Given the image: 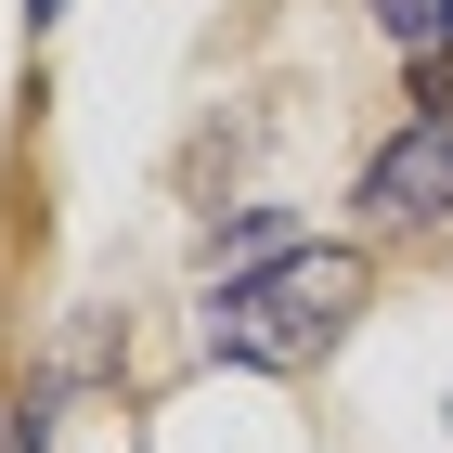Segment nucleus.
Instances as JSON below:
<instances>
[{
	"label": "nucleus",
	"mask_w": 453,
	"mask_h": 453,
	"mask_svg": "<svg viewBox=\"0 0 453 453\" xmlns=\"http://www.w3.org/2000/svg\"><path fill=\"white\" fill-rule=\"evenodd\" d=\"M363 246H285V259H259V273H220L208 298V349L220 363H259V376H285V363H324V349L349 337V311H363Z\"/></svg>",
	"instance_id": "obj_1"
},
{
	"label": "nucleus",
	"mask_w": 453,
	"mask_h": 453,
	"mask_svg": "<svg viewBox=\"0 0 453 453\" xmlns=\"http://www.w3.org/2000/svg\"><path fill=\"white\" fill-rule=\"evenodd\" d=\"M363 208L402 220V234H415V220H453V117H415V130L388 142L376 169H363Z\"/></svg>",
	"instance_id": "obj_2"
},
{
	"label": "nucleus",
	"mask_w": 453,
	"mask_h": 453,
	"mask_svg": "<svg viewBox=\"0 0 453 453\" xmlns=\"http://www.w3.org/2000/svg\"><path fill=\"white\" fill-rule=\"evenodd\" d=\"M376 27L402 52H453V0H376Z\"/></svg>",
	"instance_id": "obj_3"
},
{
	"label": "nucleus",
	"mask_w": 453,
	"mask_h": 453,
	"mask_svg": "<svg viewBox=\"0 0 453 453\" xmlns=\"http://www.w3.org/2000/svg\"><path fill=\"white\" fill-rule=\"evenodd\" d=\"M220 259H285V208H234L220 220Z\"/></svg>",
	"instance_id": "obj_4"
},
{
	"label": "nucleus",
	"mask_w": 453,
	"mask_h": 453,
	"mask_svg": "<svg viewBox=\"0 0 453 453\" xmlns=\"http://www.w3.org/2000/svg\"><path fill=\"white\" fill-rule=\"evenodd\" d=\"M27 13H39V27H52V13H65V0H27Z\"/></svg>",
	"instance_id": "obj_5"
}]
</instances>
